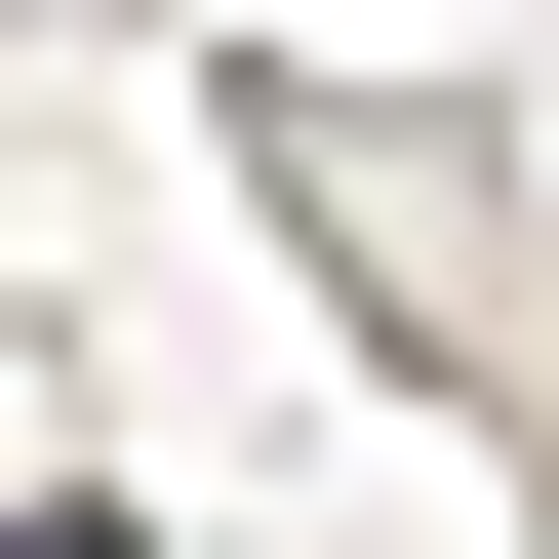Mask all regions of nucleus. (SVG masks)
Listing matches in <instances>:
<instances>
[{"label":"nucleus","instance_id":"f257e3e1","mask_svg":"<svg viewBox=\"0 0 559 559\" xmlns=\"http://www.w3.org/2000/svg\"><path fill=\"white\" fill-rule=\"evenodd\" d=\"M0 559H160V520H0Z\"/></svg>","mask_w":559,"mask_h":559}]
</instances>
